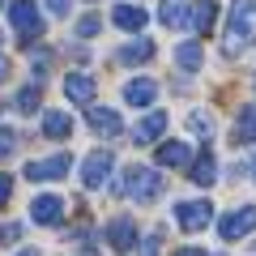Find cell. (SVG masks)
Here are the masks:
<instances>
[{
	"label": "cell",
	"instance_id": "cell-1",
	"mask_svg": "<svg viewBox=\"0 0 256 256\" xmlns=\"http://www.w3.org/2000/svg\"><path fill=\"white\" fill-rule=\"evenodd\" d=\"M252 43H256V0H235L222 52H226V56H239L244 47H252Z\"/></svg>",
	"mask_w": 256,
	"mask_h": 256
},
{
	"label": "cell",
	"instance_id": "cell-2",
	"mask_svg": "<svg viewBox=\"0 0 256 256\" xmlns=\"http://www.w3.org/2000/svg\"><path fill=\"white\" fill-rule=\"evenodd\" d=\"M120 188L128 192V196H132V201H154L158 192H162V175L154 171V166H128V175H124V184H120Z\"/></svg>",
	"mask_w": 256,
	"mask_h": 256
},
{
	"label": "cell",
	"instance_id": "cell-3",
	"mask_svg": "<svg viewBox=\"0 0 256 256\" xmlns=\"http://www.w3.org/2000/svg\"><path fill=\"white\" fill-rule=\"evenodd\" d=\"M9 26L30 43V38L43 30V13H38V4H34V0H9Z\"/></svg>",
	"mask_w": 256,
	"mask_h": 256
},
{
	"label": "cell",
	"instance_id": "cell-4",
	"mask_svg": "<svg viewBox=\"0 0 256 256\" xmlns=\"http://www.w3.org/2000/svg\"><path fill=\"white\" fill-rule=\"evenodd\" d=\"M256 230V205H239V210H230L226 218L218 222V235L222 239H244Z\"/></svg>",
	"mask_w": 256,
	"mask_h": 256
},
{
	"label": "cell",
	"instance_id": "cell-5",
	"mask_svg": "<svg viewBox=\"0 0 256 256\" xmlns=\"http://www.w3.org/2000/svg\"><path fill=\"white\" fill-rule=\"evenodd\" d=\"M175 222L184 230H205L214 222V205L210 201H180L175 205Z\"/></svg>",
	"mask_w": 256,
	"mask_h": 256
},
{
	"label": "cell",
	"instance_id": "cell-6",
	"mask_svg": "<svg viewBox=\"0 0 256 256\" xmlns=\"http://www.w3.org/2000/svg\"><path fill=\"white\" fill-rule=\"evenodd\" d=\"M111 166H116V158H111L107 150H94V154L82 162V184L86 188H102L107 175H111Z\"/></svg>",
	"mask_w": 256,
	"mask_h": 256
},
{
	"label": "cell",
	"instance_id": "cell-7",
	"mask_svg": "<svg viewBox=\"0 0 256 256\" xmlns=\"http://www.w3.org/2000/svg\"><path fill=\"white\" fill-rule=\"evenodd\" d=\"M68 166H73V158L68 154H52V158H38V162L26 166V180L43 184V180H60V175H68Z\"/></svg>",
	"mask_w": 256,
	"mask_h": 256
},
{
	"label": "cell",
	"instance_id": "cell-8",
	"mask_svg": "<svg viewBox=\"0 0 256 256\" xmlns=\"http://www.w3.org/2000/svg\"><path fill=\"white\" fill-rule=\"evenodd\" d=\"M30 218L43 222V226H56V222L64 218V201H60V196H52V192H47V196H34V205H30Z\"/></svg>",
	"mask_w": 256,
	"mask_h": 256
},
{
	"label": "cell",
	"instance_id": "cell-9",
	"mask_svg": "<svg viewBox=\"0 0 256 256\" xmlns=\"http://www.w3.org/2000/svg\"><path fill=\"white\" fill-rule=\"evenodd\" d=\"M188 22L196 34H210L214 22H218V0H196V4H188Z\"/></svg>",
	"mask_w": 256,
	"mask_h": 256
},
{
	"label": "cell",
	"instance_id": "cell-10",
	"mask_svg": "<svg viewBox=\"0 0 256 256\" xmlns=\"http://www.w3.org/2000/svg\"><path fill=\"white\" fill-rule=\"evenodd\" d=\"M162 132H166V111H150V116L132 128V141H137V146H150V141H158Z\"/></svg>",
	"mask_w": 256,
	"mask_h": 256
},
{
	"label": "cell",
	"instance_id": "cell-11",
	"mask_svg": "<svg viewBox=\"0 0 256 256\" xmlns=\"http://www.w3.org/2000/svg\"><path fill=\"white\" fill-rule=\"evenodd\" d=\"M107 244L116 248V252H128V248L137 244V226H132V218H116V222H107Z\"/></svg>",
	"mask_w": 256,
	"mask_h": 256
},
{
	"label": "cell",
	"instance_id": "cell-12",
	"mask_svg": "<svg viewBox=\"0 0 256 256\" xmlns=\"http://www.w3.org/2000/svg\"><path fill=\"white\" fill-rule=\"evenodd\" d=\"M90 128L98 132V137H116L120 128H124V120H120L111 107H90Z\"/></svg>",
	"mask_w": 256,
	"mask_h": 256
},
{
	"label": "cell",
	"instance_id": "cell-13",
	"mask_svg": "<svg viewBox=\"0 0 256 256\" xmlns=\"http://www.w3.org/2000/svg\"><path fill=\"white\" fill-rule=\"evenodd\" d=\"M64 94H68L73 102H82V107H90V102H94V77H86V73H68Z\"/></svg>",
	"mask_w": 256,
	"mask_h": 256
},
{
	"label": "cell",
	"instance_id": "cell-14",
	"mask_svg": "<svg viewBox=\"0 0 256 256\" xmlns=\"http://www.w3.org/2000/svg\"><path fill=\"white\" fill-rule=\"evenodd\" d=\"M111 22H116L120 30H146V9L141 4H116V13H111Z\"/></svg>",
	"mask_w": 256,
	"mask_h": 256
},
{
	"label": "cell",
	"instance_id": "cell-15",
	"mask_svg": "<svg viewBox=\"0 0 256 256\" xmlns=\"http://www.w3.org/2000/svg\"><path fill=\"white\" fill-rule=\"evenodd\" d=\"M124 98L132 102V107H150V102L158 98V86L150 82V77H137V82H128V86H124Z\"/></svg>",
	"mask_w": 256,
	"mask_h": 256
},
{
	"label": "cell",
	"instance_id": "cell-16",
	"mask_svg": "<svg viewBox=\"0 0 256 256\" xmlns=\"http://www.w3.org/2000/svg\"><path fill=\"white\" fill-rule=\"evenodd\" d=\"M214 180H218V158H214V150H201V158L192 162V184L210 188Z\"/></svg>",
	"mask_w": 256,
	"mask_h": 256
},
{
	"label": "cell",
	"instance_id": "cell-17",
	"mask_svg": "<svg viewBox=\"0 0 256 256\" xmlns=\"http://www.w3.org/2000/svg\"><path fill=\"white\" fill-rule=\"evenodd\" d=\"M158 22H162V26H171V30L188 26V4H184V0H162V9H158Z\"/></svg>",
	"mask_w": 256,
	"mask_h": 256
},
{
	"label": "cell",
	"instance_id": "cell-18",
	"mask_svg": "<svg viewBox=\"0 0 256 256\" xmlns=\"http://www.w3.org/2000/svg\"><path fill=\"white\" fill-rule=\"evenodd\" d=\"M192 158V150L184 146V141H162V146H158V162L162 166H184Z\"/></svg>",
	"mask_w": 256,
	"mask_h": 256
},
{
	"label": "cell",
	"instance_id": "cell-19",
	"mask_svg": "<svg viewBox=\"0 0 256 256\" xmlns=\"http://www.w3.org/2000/svg\"><path fill=\"white\" fill-rule=\"evenodd\" d=\"M235 141H239V146H252V141H256V102L239 111V120H235Z\"/></svg>",
	"mask_w": 256,
	"mask_h": 256
},
{
	"label": "cell",
	"instance_id": "cell-20",
	"mask_svg": "<svg viewBox=\"0 0 256 256\" xmlns=\"http://www.w3.org/2000/svg\"><path fill=\"white\" fill-rule=\"evenodd\" d=\"M43 132L56 137V141H64L68 132H73V120L64 116V111H47V116H43Z\"/></svg>",
	"mask_w": 256,
	"mask_h": 256
},
{
	"label": "cell",
	"instance_id": "cell-21",
	"mask_svg": "<svg viewBox=\"0 0 256 256\" xmlns=\"http://www.w3.org/2000/svg\"><path fill=\"white\" fill-rule=\"evenodd\" d=\"M175 64L188 68V73H196V68H201V43H180L175 47Z\"/></svg>",
	"mask_w": 256,
	"mask_h": 256
},
{
	"label": "cell",
	"instance_id": "cell-22",
	"mask_svg": "<svg viewBox=\"0 0 256 256\" xmlns=\"http://www.w3.org/2000/svg\"><path fill=\"white\" fill-rule=\"evenodd\" d=\"M150 56H154V43H150V38H137V43H128L124 52H120V60L137 64V60H150Z\"/></svg>",
	"mask_w": 256,
	"mask_h": 256
},
{
	"label": "cell",
	"instance_id": "cell-23",
	"mask_svg": "<svg viewBox=\"0 0 256 256\" xmlns=\"http://www.w3.org/2000/svg\"><path fill=\"white\" fill-rule=\"evenodd\" d=\"M98 30H102V18H94V13H90V18H82V22H77V38H94Z\"/></svg>",
	"mask_w": 256,
	"mask_h": 256
},
{
	"label": "cell",
	"instance_id": "cell-24",
	"mask_svg": "<svg viewBox=\"0 0 256 256\" xmlns=\"http://www.w3.org/2000/svg\"><path fill=\"white\" fill-rule=\"evenodd\" d=\"M18 111H26V116H30V111H38V90H34V86H26V90L18 94Z\"/></svg>",
	"mask_w": 256,
	"mask_h": 256
},
{
	"label": "cell",
	"instance_id": "cell-25",
	"mask_svg": "<svg viewBox=\"0 0 256 256\" xmlns=\"http://www.w3.org/2000/svg\"><path fill=\"white\" fill-rule=\"evenodd\" d=\"M13 150H18V132L13 128H0V158H9Z\"/></svg>",
	"mask_w": 256,
	"mask_h": 256
},
{
	"label": "cell",
	"instance_id": "cell-26",
	"mask_svg": "<svg viewBox=\"0 0 256 256\" xmlns=\"http://www.w3.org/2000/svg\"><path fill=\"white\" fill-rule=\"evenodd\" d=\"M158 244H162V239H158V230H154V235L141 244V256H158Z\"/></svg>",
	"mask_w": 256,
	"mask_h": 256
},
{
	"label": "cell",
	"instance_id": "cell-27",
	"mask_svg": "<svg viewBox=\"0 0 256 256\" xmlns=\"http://www.w3.org/2000/svg\"><path fill=\"white\" fill-rule=\"evenodd\" d=\"M9 196H13V180H9V175H0V205H9Z\"/></svg>",
	"mask_w": 256,
	"mask_h": 256
},
{
	"label": "cell",
	"instance_id": "cell-28",
	"mask_svg": "<svg viewBox=\"0 0 256 256\" xmlns=\"http://www.w3.org/2000/svg\"><path fill=\"white\" fill-rule=\"evenodd\" d=\"M192 128H196V132H210V116H201V111H196V116H192Z\"/></svg>",
	"mask_w": 256,
	"mask_h": 256
},
{
	"label": "cell",
	"instance_id": "cell-29",
	"mask_svg": "<svg viewBox=\"0 0 256 256\" xmlns=\"http://www.w3.org/2000/svg\"><path fill=\"white\" fill-rule=\"evenodd\" d=\"M68 4H73V0H47V9H52V13H68Z\"/></svg>",
	"mask_w": 256,
	"mask_h": 256
},
{
	"label": "cell",
	"instance_id": "cell-30",
	"mask_svg": "<svg viewBox=\"0 0 256 256\" xmlns=\"http://www.w3.org/2000/svg\"><path fill=\"white\" fill-rule=\"evenodd\" d=\"M175 256H205L201 248H184V252H175Z\"/></svg>",
	"mask_w": 256,
	"mask_h": 256
},
{
	"label": "cell",
	"instance_id": "cell-31",
	"mask_svg": "<svg viewBox=\"0 0 256 256\" xmlns=\"http://www.w3.org/2000/svg\"><path fill=\"white\" fill-rule=\"evenodd\" d=\"M4 73H9V60H4V56H0V82H4Z\"/></svg>",
	"mask_w": 256,
	"mask_h": 256
},
{
	"label": "cell",
	"instance_id": "cell-32",
	"mask_svg": "<svg viewBox=\"0 0 256 256\" xmlns=\"http://www.w3.org/2000/svg\"><path fill=\"white\" fill-rule=\"evenodd\" d=\"M18 256H38V252H34V248H26V252H18Z\"/></svg>",
	"mask_w": 256,
	"mask_h": 256
},
{
	"label": "cell",
	"instance_id": "cell-33",
	"mask_svg": "<svg viewBox=\"0 0 256 256\" xmlns=\"http://www.w3.org/2000/svg\"><path fill=\"white\" fill-rule=\"evenodd\" d=\"M252 180H256V162H252Z\"/></svg>",
	"mask_w": 256,
	"mask_h": 256
},
{
	"label": "cell",
	"instance_id": "cell-34",
	"mask_svg": "<svg viewBox=\"0 0 256 256\" xmlns=\"http://www.w3.org/2000/svg\"><path fill=\"white\" fill-rule=\"evenodd\" d=\"M0 4H4V0H0Z\"/></svg>",
	"mask_w": 256,
	"mask_h": 256
}]
</instances>
